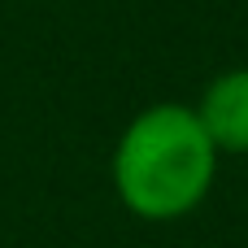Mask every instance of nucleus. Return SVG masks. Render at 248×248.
<instances>
[{
    "mask_svg": "<svg viewBox=\"0 0 248 248\" xmlns=\"http://www.w3.org/2000/svg\"><path fill=\"white\" fill-rule=\"evenodd\" d=\"M218 148L196 109L157 105L140 113L113 153V187L135 218L170 222L192 214L214 187Z\"/></svg>",
    "mask_w": 248,
    "mask_h": 248,
    "instance_id": "1",
    "label": "nucleus"
},
{
    "mask_svg": "<svg viewBox=\"0 0 248 248\" xmlns=\"http://www.w3.org/2000/svg\"><path fill=\"white\" fill-rule=\"evenodd\" d=\"M196 118L218 153H248V70L214 78Z\"/></svg>",
    "mask_w": 248,
    "mask_h": 248,
    "instance_id": "2",
    "label": "nucleus"
}]
</instances>
